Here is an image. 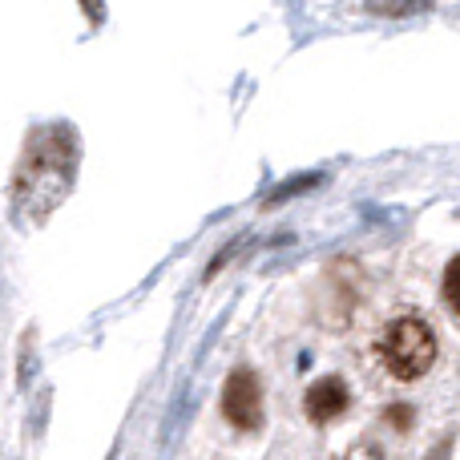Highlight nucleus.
Returning <instances> with one entry per match:
<instances>
[{"label":"nucleus","mask_w":460,"mask_h":460,"mask_svg":"<svg viewBox=\"0 0 460 460\" xmlns=\"http://www.w3.org/2000/svg\"><path fill=\"white\" fill-rule=\"evenodd\" d=\"M380 359L396 380H420L437 364V335L424 319L404 315L380 335Z\"/></svg>","instance_id":"2"},{"label":"nucleus","mask_w":460,"mask_h":460,"mask_svg":"<svg viewBox=\"0 0 460 460\" xmlns=\"http://www.w3.org/2000/svg\"><path fill=\"white\" fill-rule=\"evenodd\" d=\"M445 303L460 315V254L448 262V270H445Z\"/></svg>","instance_id":"5"},{"label":"nucleus","mask_w":460,"mask_h":460,"mask_svg":"<svg viewBox=\"0 0 460 460\" xmlns=\"http://www.w3.org/2000/svg\"><path fill=\"white\" fill-rule=\"evenodd\" d=\"M348 404H351L348 384L335 380V376H327V380L311 384L307 396H303V412H307V420H315V424H332L335 416L348 412Z\"/></svg>","instance_id":"4"},{"label":"nucleus","mask_w":460,"mask_h":460,"mask_svg":"<svg viewBox=\"0 0 460 460\" xmlns=\"http://www.w3.org/2000/svg\"><path fill=\"white\" fill-rule=\"evenodd\" d=\"M367 8L372 13H384V16H404L412 13V8H424L420 0H367Z\"/></svg>","instance_id":"6"},{"label":"nucleus","mask_w":460,"mask_h":460,"mask_svg":"<svg viewBox=\"0 0 460 460\" xmlns=\"http://www.w3.org/2000/svg\"><path fill=\"white\" fill-rule=\"evenodd\" d=\"M223 412H226V420L234 424V429H251L254 432L262 424V392H259V380H254V372L238 367V372L226 380V388H223Z\"/></svg>","instance_id":"3"},{"label":"nucleus","mask_w":460,"mask_h":460,"mask_svg":"<svg viewBox=\"0 0 460 460\" xmlns=\"http://www.w3.org/2000/svg\"><path fill=\"white\" fill-rule=\"evenodd\" d=\"M388 420L396 424V429H408V424H412V412H408L404 404H396V408H392V412H388Z\"/></svg>","instance_id":"7"},{"label":"nucleus","mask_w":460,"mask_h":460,"mask_svg":"<svg viewBox=\"0 0 460 460\" xmlns=\"http://www.w3.org/2000/svg\"><path fill=\"white\" fill-rule=\"evenodd\" d=\"M77 166V142L69 129H40L16 166V210L45 218L65 199Z\"/></svg>","instance_id":"1"}]
</instances>
